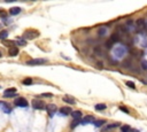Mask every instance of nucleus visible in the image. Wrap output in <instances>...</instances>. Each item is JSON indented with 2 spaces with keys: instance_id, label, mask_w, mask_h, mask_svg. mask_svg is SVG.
<instances>
[{
  "instance_id": "27",
  "label": "nucleus",
  "mask_w": 147,
  "mask_h": 132,
  "mask_svg": "<svg viewBox=\"0 0 147 132\" xmlns=\"http://www.w3.org/2000/svg\"><path fill=\"white\" fill-rule=\"evenodd\" d=\"M121 130H122V132H129L130 130H131V128H130L129 125H123Z\"/></svg>"
},
{
  "instance_id": "18",
  "label": "nucleus",
  "mask_w": 147,
  "mask_h": 132,
  "mask_svg": "<svg viewBox=\"0 0 147 132\" xmlns=\"http://www.w3.org/2000/svg\"><path fill=\"white\" fill-rule=\"evenodd\" d=\"M7 36H8V31L7 30H1L0 31V40H6Z\"/></svg>"
},
{
  "instance_id": "8",
  "label": "nucleus",
  "mask_w": 147,
  "mask_h": 132,
  "mask_svg": "<svg viewBox=\"0 0 147 132\" xmlns=\"http://www.w3.org/2000/svg\"><path fill=\"white\" fill-rule=\"evenodd\" d=\"M46 110H47V113L52 116V115L57 110V107L55 105H53V103H51V105H46Z\"/></svg>"
},
{
  "instance_id": "24",
  "label": "nucleus",
  "mask_w": 147,
  "mask_h": 132,
  "mask_svg": "<svg viewBox=\"0 0 147 132\" xmlns=\"http://www.w3.org/2000/svg\"><path fill=\"white\" fill-rule=\"evenodd\" d=\"M2 106H3V111H6V113H10V110H12V109H10V107H9L8 105H7V103H2Z\"/></svg>"
},
{
  "instance_id": "13",
  "label": "nucleus",
  "mask_w": 147,
  "mask_h": 132,
  "mask_svg": "<svg viewBox=\"0 0 147 132\" xmlns=\"http://www.w3.org/2000/svg\"><path fill=\"white\" fill-rule=\"evenodd\" d=\"M8 54L9 56H16V55L18 54V48L16 47V46H14V47H10L8 51Z\"/></svg>"
},
{
  "instance_id": "22",
  "label": "nucleus",
  "mask_w": 147,
  "mask_h": 132,
  "mask_svg": "<svg viewBox=\"0 0 147 132\" xmlns=\"http://www.w3.org/2000/svg\"><path fill=\"white\" fill-rule=\"evenodd\" d=\"M32 83H33L32 78H25V79H23V82H22L23 85H31Z\"/></svg>"
},
{
  "instance_id": "30",
  "label": "nucleus",
  "mask_w": 147,
  "mask_h": 132,
  "mask_svg": "<svg viewBox=\"0 0 147 132\" xmlns=\"http://www.w3.org/2000/svg\"><path fill=\"white\" fill-rule=\"evenodd\" d=\"M141 67H143V69L147 70V61H145V60L141 61Z\"/></svg>"
},
{
  "instance_id": "16",
  "label": "nucleus",
  "mask_w": 147,
  "mask_h": 132,
  "mask_svg": "<svg viewBox=\"0 0 147 132\" xmlns=\"http://www.w3.org/2000/svg\"><path fill=\"white\" fill-rule=\"evenodd\" d=\"M110 42L113 43V44L120 42V35H118V33H113V35L110 36Z\"/></svg>"
},
{
  "instance_id": "1",
  "label": "nucleus",
  "mask_w": 147,
  "mask_h": 132,
  "mask_svg": "<svg viewBox=\"0 0 147 132\" xmlns=\"http://www.w3.org/2000/svg\"><path fill=\"white\" fill-rule=\"evenodd\" d=\"M39 36V32L38 31H36V30H27L25 32L23 33V37L22 38L24 39V40H32V39H35V38H37V37Z\"/></svg>"
},
{
  "instance_id": "21",
  "label": "nucleus",
  "mask_w": 147,
  "mask_h": 132,
  "mask_svg": "<svg viewBox=\"0 0 147 132\" xmlns=\"http://www.w3.org/2000/svg\"><path fill=\"white\" fill-rule=\"evenodd\" d=\"M105 123H106V121H105V120H101V121H94V122H93V124H94V125H96L97 128H100V126H102Z\"/></svg>"
},
{
  "instance_id": "10",
  "label": "nucleus",
  "mask_w": 147,
  "mask_h": 132,
  "mask_svg": "<svg viewBox=\"0 0 147 132\" xmlns=\"http://www.w3.org/2000/svg\"><path fill=\"white\" fill-rule=\"evenodd\" d=\"M71 116H72V118H74V121H82L83 114H82V111H79V110H75L71 113Z\"/></svg>"
},
{
  "instance_id": "11",
  "label": "nucleus",
  "mask_w": 147,
  "mask_h": 132,
  "mask_svg": "<svg viewBox=\"0 0 147 132\" xmlns=\"http://www.w3.org/2000/svg\"><path fill=\"white\" fill-rule=\"evenodd\" d=\"M136 25H137V28H138V29L143 30V29H145V28H146V22H145L144 18H139L138 21L136 22Z\"/></svg>"
},
{
  "instance_id": "34",
  "label": "nucleus",
  "mask_w": 147,
  "mask_h": 132,
  "mask_svg": "<svg viewBox=\"0 0 147 132\" xmlns=\"http://www.w3.org/2000/svg\"><path fill=\"white\" fill-rule=\"evenodd\" d=\"M0 57H2V52L0 51Z\"/></svg>"
},
{
  "instance_id": "17",
  "label": "nucleus",
  "mask_w": 147,
  "mask_h": 132,
  "mask_svg": "<svg viewBox=\"0 0 147 132\" xmlns=\"http://www.w3.org/2000/svg\"><path fill=\"white\" fill-rule=\"evenodd\" d=\"M15 44H16V43L14 42V40H7V39H6V40H3V45H5V46H8L9 48H10V47H14V46H15Z\"/></svg>"
},
{
  "instance_id": "32",
  "label": "nucleus",
  "mask_w": 147,
  "mask_h": 132,
  "mask_svg": "<svg viewBox=\"0 0 147 132\" xmlns=\"http://www.w3.org/2000/svg\"><path fill=\"white\" fill-rule=\"evenodd\" d=\"M40 96H44V98H52L53 95H52L51 93H44V94H42Z\"/></svg>"
},
{
  "instance_id": "15",
  "label": "nucleus",
  "mask_w": 147,
  "mask_h": 132,
  "mask_svg": "<svg viewBox=\"0 0 147 132\" xmlns=\"http://www.w3.org/2000/svg\"><path fill=\"white\" fill-rule=\"evenodd\" d=\"M60 113L62 115H69L71 114V108H69V107H62V108H60Z\"/></svg>"
},
{
  "instance_id": "23",
  "label": "nucleus",
  "mask_w": 147,
  "mask_h": 132,
  "mask_svg": "<svg viewBox=\"0 0 147 132\" xmlns=\"http://www.w3.org/2000/svg\"><path fill=\"white\" fill-rule=\"evenodd\" d=\"M106 32H107V29H106V28H100L99 31H98V35L102 37V36H105L106 35Z\"/></svg>"
},
{
  "instance_id": "29",
  "label": "nucleus",
  "mask_w": 147,
  "mask_h": 132,
  "mask_svg": "<svg viewBox=\"0 0 147 132\" xmlns=\"http://www.w3.org/2000/svg\"><path fill=\"white\" fill-rule=\"evenodd\" d=\"M126 86H128V87H131V88H133V90L136 88V85L133 84V82H126Z\"/></svg>"
},
{
  "instance_id": "26",
  "label": "nucleus",
  "mask_w": 147,
  "mask_h": 132,
  "mask_svg": "<svg viewBox=\"0 0 147 132\" xmlns=\"http://www.w3.org/2000/svg\"><path fill=\"white\" fill-rule=\"evenodd\" d=\"M118 109H120V110H122L123 113H125V114H129V113H130L129 109L126 108V107H124V106H120V107H118Z\"/></svg>"
},
{
  "instance_id": "19",
  "label": "nucleus",
  "mask_w": 147,
  "mask_h": 132,
  "mask_svg": "<svg viewBox=\"0 0 147 132\" xmlns=\"http://www.w3.org/2000/svg\"><path fill=\"white\" fill-rule=\"evenodd\" d=\"M16 44H17L18 46H25L27 45V40H24L23 38H18L17 40H16Z\"/></svg>"
},
{
  "instance_id": "31",
  "label": "nucleus",
  "mask_w": 147,
  "mask_h": 132,
  "mask_svg": "<svg viewBox=\"0 0 147 132\" xmlns=\"http://www.w3.org/2000/svg\"><path fill=\"white\" fill-rule=\"evenodd\" d=\"M106 47H107V48H110V47H113V43L110 42V39H109L108 42H106Z\"/></svg>"
},
{
  "instance_id": "2",
  "label": "nucleus",
  "mask_w": 147,
  "mask_h": 132,
  "mask_svg": "<svg viewBox=\"0 0 147 132\" xmlns=\"http://www.w3.org/2000/svg\"><path fill=\"white\" fill-rule=\"evenodd\" d=\"M16 88L15 87H10V88H7L5 92H3V98H14L16 96Z\"/></svg>"
},
{
  "instance_id": "9",
  "label": "nucleus",
  "mask_w": 147,
  "mask_h": 132,
  "mask_svg": "<svg viewBox=\"0 0 147 132\" xmlns=\"http://www.w3.org/2000/svg\"><path fill=\"white\" fill-rule=\"evenodd\" d=\"M94 122V117L91 116V115H87V116H85L83 120L81 121V123L83 124V125H85V124H89V123H93Z\"/></svg>"
},
{
  "instance_id": "3",
  "label": "nucleus",
  "mask_w": 147,
  "mask_h": 132,
  "mask_svg": "<svg viewBox=\"0 0 147 132\" xmlns=\"http://www.w3.org/2000/svg\"><path fill=\"white\" fill-rule=\"evenodd\" d=\"M46 62H47L46 59H33V60L28 61L27 64L28 66H40V64H44Z\"/></svg>"
},
{
  "instance_id": "6",
  "label": "nucleus",
  "mask_w": 147,
  "mask_h": 132,
  "mask_svg": "<svg viewBox=\"0 0 147 132\" xmlns=\"http://www.w3.org/2000/svg\"><path fill=\"white\" fill-rule=\"evenodd\" d=\"M118 126H120V123H111V124H109V125L105 126L103 129H101V132H110L114 129L118 128Z\"/></svg>"
},
{
  "instance_id": "33",
  "label": "nucleus",
  "mask_w": 147,
  "mask_h": 132,
  "mask_svg": "<svg viewBox=\"0 0 147 132\" xmlns=\"http://www.w3.org/2000/svg\"><path fill=\"white\" fill-rule=\"evenodd\" d=\"M129 132H139V131H138V130H136V129H131Z\"/></svg>"
},
{
  "instance_id": "12",
  "label": "nucleus",
  "mask_w": 147,
  "mask_h": 132,
  "mask_svg": "<svg viewBox=\"0 0 147 132\" xmlns=\"http://www.w3.org/2000/svg\"><path fill=\"white\" fill-rule=\"evenodd\" d=\"M62 100L64 102H67V103H70V105H75L76 103V100L72 98V96H69V95H66V96H63Z\"/></svg>"
},
{
  "instance_id": "7",
  "label": "nucleus",
  "mask_w": 147,
  "mask_h": 132,
  "mask_svg": "<svg viewBox=\"0 0 147 132\" xmlns=\"http://www.w3.org/2000/svg\"><path fill=\"white\" fill-rule=\"evenodd\" d=\"M125 52H126V49L124 46H117L114 49V55H117V53H118V54H120L118 56H123V55L125 54Z\"/></svg>"
},
{
  "instance_id": "20",
  "label": "nucleus",
  "mask_w": 147,
  "mask_h": 132,
  "mask_svg": "<svg viewBox=\"0 0 147 132\" xmlns=\"http://www.w3.org/2000/svg\"><path fill=\"white\" fill-rule=\"evenodd\" d=\"M106 108H107V106H106L105 103H98V105H96L97 110H105Z\"/></svg>"
},
{
  "instance_id": "5",
  "label": "nucleus",
  "mask_w": 147,
  "mask_h": 132,
  "mask_svg": "<svg viewBox=\"0 0 147 132\" xmlns=\"http://www.w3.org/2000/svg\"><path fill=\"white\" fill-rule=\"evenodd\" d=\"M15 106H17V107H28V101L24 98H17V99L15 100Z\"/></svg>"
},
{
  "instance_id": "28",
  "label": "nucleus",
  "mask_w": 147,
  "mask_h": 132,
  "mask_svg": "<svg viewBox=\"0 0 147 132\" xmlns=\"http://www.w3.org/2000/svg\"><path fill=\"white\" fill-rule=\"evenodd\" d=\"M6 15H7V13L5 12V9L0 8V17H3V18H6Z\"/></svg>"
},
{
  "instance_id": "14",
  "label": "nucleus",
  "mask_w": 147,
  "mask_h": 132,
  "mask_svg": "<svg viewBox=\"0 0 147 132\" xmlns=\"http://www.w3.org/2000/svg\"><path fill=\"white\" fill-rule=\"evenodd\" d=\"M22 9L20 8V7H13V8L9 9V14L10 15H17V14H20L21 13Z\"/></svg>"
},
{
  "instance_id": "4",
  "label": "nucleus",
  "mask_w": 147,
  "mask_h": 132,
  "mask_svg": "<svg viewBox=\"0 0 147 132\" xmlns=\"http://www.w3.org/2000/svg\"><path fill=\"white\" fill-rule=\"evenodd\" d=\"M32 108L39 110V109L46 108V105L44 103V101H42V100H32Z\"/></svg>"
},
{
  "instance_id": "25",
  "label": "nucleus",
  "mask_w": 147,
  "mask_h": 132,
  "mask_svg": "<svg viewBox=\"0 0 147 132\" xmlns=\"http://www.w3.org/2000/svg\"><path fill=\"white\" fill-rule=\"evenodd\" d=\"M138 49H136V48H131L130 49V54H132L133 56H138Z\"/></svg>"
}]
</instances>
